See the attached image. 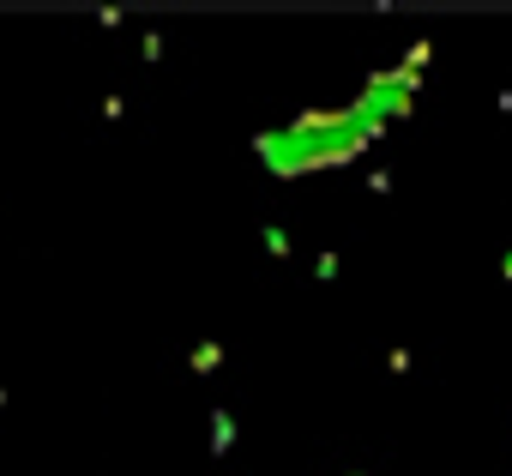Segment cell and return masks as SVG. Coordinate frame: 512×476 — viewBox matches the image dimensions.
Here are the masks:
<instances>
[{
    "label": "cell",
    "instance_id": "cell-1",
    "mask_svg": "<svg viewBox=\"0 0 512 476\" xmlns=\"http://www.w3.org/2000/svg\"><path fill=\"white\" fill-rule=\"evenodd\" d=\"M386 109H398L392 97H374V103H362V109H344V115H308L296 133H278V139H260V151L284 169V175H296V169H314V163H326V157H344V151H356L368 133H374V115H386Z\"/></svg>",
    "mask_w": 512,
    "mask_h": 476
}]
</instances>
